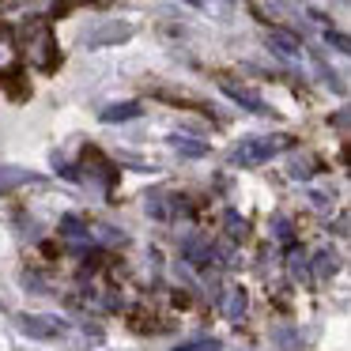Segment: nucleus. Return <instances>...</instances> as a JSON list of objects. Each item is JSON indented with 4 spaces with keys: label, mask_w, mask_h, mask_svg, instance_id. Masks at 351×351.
<instances>
[{
    "label": "nucleus",
    "mask_w": 351,
    "mask_h": 351,
    "mask_svg": "<svg viewBox=\"0 0 351 351\" xmlns=\"http://www.w3.org/2000/svg\"><path fill=\"white\" fill-rule=\"evenodd\" d=\"M295 136H245L242 144L234 147V162L238 167H261L272 155H280L283 147H291Z\"/></svg>",
    "instance_id": "obj_1"
},
{
    "label": "nucleus",
    "mask_w": 351,
    "mask_h": 351,
    "mask_svg": "<svg viewBox=\"0 0 351 351\" xmlns=\"http://www.w3.org/2000/svg\"><path fill=\"white\" fill-rule=\"evenodd\" d=\"M19 332L31 336V340H57V336L64 332L61 317H53V313H19Z\"/></svg>",
    "instance_id": "obj_2"
},
{
    "label": "nucleus",
    "mask_w": 351,
    "mask_h": 351,
    "mask_svg": "<svg viewBox=\"0 0 351 351\" xmlns=\"http://www.w3.org/2000/svg\"><path fill=\"white\" fill-rule=\"evenodd\" d=\"M132 34H136V27L132 23H121V19H110V23L95 27V31H87V49H102V46H117V42H129Z\"/></svg>",
    "instance_id": "obj_3"
},
{
    "label": "nucleus",
    "mask_w": 351,
    "mask_h": 351,
    "mask_svg": "<svg viewBox=\"0 0 351 351\" xmlns=\"http://www.w3.org/2000/svg\"><path fill=\"white\" fill-rule=\"evenodd\" d=\"M53 34H49V27H42L38 31V38L31 42V61L38 64L42 72H57V64H61V57L53 53Z\"/></svg>",
    "instance_id": "obj_4"
},
{
    "label": "nucleus",
    "mask_w": 351,
    "mask_h": 351,
    "mask_svg": "<svg viewBox=\"0 0 351 351\" xmlns=\"http://www.w3.org/2000/svg\"><path fill=\"white\" fill-rule=\"evenodd\" d=\"M223 95H227V99H234L238 106H245L250 110V114H272V110H268V102L261 99L257 91H250V87H238V84H230V80H223Z\"/></svg>",
    "instance_id": "obj_5"
},
{
    "label": "nucleus",
    "mask_w": 351,
    "mask_h": 351,
    "mask_svg": "<svg viewBox=\"0 0 351 351\" xmlns=\"http://www.w3.org/2000/svg\"><path fill=\"white\" fill-rule=\"evenodd\" d=\"M182 253H185V261H189L193 268H204V265H212L215 261V245L212 242H204L200 234H189L182 242Z\"/></svg>",
    "instance_id": "obj_6"
},
{
    "label": "nucleus",
    "mask_w": 351,
    "mask_h": 351,
    "mask_svg": "<svg viewBox=\"0 0 351 351\" xmlns=\"http://www.w3.org/2000/svg\"><path fill=\"white\" fill-rule=\"evenodd\" d=\"M245 306H250V295H245V287H227V295H223L219 310H223V317H227V321H242Z\"/></svg>",
    "instance_id": "obj_7"
},
{
    "label": "nucleus",
    "mask_w": 351,
    "mask_h": 351,
    "mask_svg": "<svg viewBox=\"0 0 351 351\" xmlns=\"http://www.w3.org/2000/svg\"><path fill=\"white\" fill-rule=\"evenodd\" d=\"M140 114H144L140 102H114V106H106L99 114V121L102 125H121V121H132V117H140Z\"/></svg>",
    "instance_id": "obj_8"
},
{
    "label": "nucleus",
    "mask_w": 351,
    "mask_h": 351,
    "mask_svg": "<svg viewBox=\"0 0 351 351\" xmlns=\"http://www.w3.org/2000/svg\"><path fill=\"white\" fill-rule=\"evenodd\" d=\"M268 46H272L280 57H298V53H302V42H298L295 34L280 31V27H272V31H268Z\"/></svg>",
    "instance_id": "obj_9"
},
{
    "label": "nucleus",
    "mask_w": 351,
    "mask_h": 351,
    "mask_svg": "<svg viewBox=\"0 0 351 351\" xmlns=\"http://www.w3.org/2000/svg\"><path fill=\"white\" fill-rule=\"evenodd\" d=\"M27 182H38L31 170L23 167H0V193H12V189H23Z\"/></svg>",
    "instance_id": "obj_10"
},
{
    "label": "nucleus",
    "mask_w": 351,
    "mask_h": 351,
    "mask_svg": "<svg viewBox=\"0 0 351 351\" xmlns=\"http://www.w3.org/2000/svg\"><path fill=\"white\" fill-rule=\"evenodd\" d=\"M313 174H317V159H313V155H295V159H291V167H287L291 182H310Z\"/></svg>",
    "instance_id": "obj_11"
},
{
    "label": "nucleus",
    "mask_w": 351,
    "mask_h": 351,
    "mask_svg": "<svg viewBox=\"0 0 351 351\" xmlns=\"http://www.w3.org/2000/svg\"><path fill=\"white\" fill-rule=\"evenodd\" d=\"M170 147H178L182 155H189V159H200V155H208V144L197 136H185V132H174L170 136Z\"/></svg>",
    "instance_id": "obj_12"
},
{
    "label": "nucleus",
    "mask_w": 351,
    "mask_h": 351,
    "mask_svg": "<svg viewBox=\"0 0 351 351\" xmlns=\"http://www.w3.org/2000/svg\"><path fill=\"white\" fill-rule=\"evenodd\" d=\"M336 268H340V257H336L332 250H317V253H313V276H317V280H328Z\"/></svg>",
    "instance_id": "obj_13"
},
{
    "label": "nucleus",
    "mask_w": 351,
    "mask_h": 351,
    "mask_svg": "<svg viewBox=\"0 0 351 351\" xmlns=\"http://www.w3.org/2000/svg\"><path fill=\"white\" fill-rule=\"evenodd\" d=\"M61 238H69V242H84L87 223L80 219V215H61ZM87 242H91V238H87Z\"/></svg>",
    "instance_id": "obj_14"
},
{
    "label": "nucleus",
    "mask_w": 351,
    "mask_h": 351,
    "mask_svg": "<svg viewBox=\"0 0 351 351\" xmlns=\"http://www.w3.org/2000/svg\"><path fill=\"white\" fill-rule=\"evenodd\" d=\"M144 208H147V215H155V219H170V215H174V208L167 204V193H147L144 197Z\"/></svg>",
    "instance_id": "obj_15"
},
{
    "label": "nucleus",
    "mask_w": 351,
    "mask_h": 351,
    "mask_svg": "<svg viewBox=\"0 0 351 351\" xmlns=\"http://www.w3.org/2000/svg\"><path fill=\"white\" fill-rule=\"evenodd\" d=\"M174 351H219V340L215 336H197V340H182Z\"/></svg>",
    "instance_id": "obj_16"
},
{
    "label": "nucleus",
    "mask_w": 351,
    "mask_h": 351,
    "mask_svg": "<svg viewBox=\"0 0 351 351\" xmlns=\"http://www.w3.org/2000/svg\"><path fill=\"white\" fill-rule=\"evenodd\" d=\"M223 227H227L230 238H245V234H250V223H245L238 212H227V215H223Z\"/></svg>",
    "instance_id": "obj_17"
},
{
    "label": "nucleus",
    "mask_w": 351,
    "mask_h": 351,
    "mask_svg": "<svg viewBox=\"0 0 351 351\" xmlns=\"http://www.w3.org/2000/svg\"><path fill=\"white\" fill-rule=\"evenodd\" d=\"M272 230H276V238H280V242H287L291 250H295V227H291L287 215H276V219H272Z\"/></svg>",
    "instance_id": "obj_18"
},
{
    "label": "nucleus",
    "mask_w": 351,
    "mask_h": 351,
    "mask_svg": "<svg viewBox=\"0 0 351 351\" xmlns=\"http://www.w3.org/2000/svg\"><path fill=\"white\" fill-rule=\"evenodd\" d=\"M87 238H99V242H110V245H117V242L125 245V234H117L114 227H87Z\"/></svg>",
    "instance_id": "obj_19"
},
{
    "label": "nucleus",
    "mask_w": 351,
    "mask_h": 351,
    "mask_svg": "<svg viewBox=\"0 0 351 351\" xmlns=\"http://www.w3.org/2000/svg\"><path fill=\"white\" fill-rule=\"evenodd\" d=\"M291 276H295V280H302L306 272H310V265H306V253L302 250H291Z\"/></svg>",
    "instance_id": "obj_20"
},
{
    "label": "nucleus",
    "mask_w": 351,
    "mask_h": 351,
    "mask_svg": "<svg viewBox=\"0 0 351 351\" xmlns=\"http://www.w3.org/2000/svg\"><path fill=\"white\" fill-rule=\"evenodd\" d=\"M19 80H23V72H19V69L8 72V95H12V99H27V95H31L23 84H19Z\"/></svg>",
    "instance_id": "obj_21"
},
{
    "label": "nucleus",
    "mask_w": 351,
    "mask_h": 351,
    "mask_svg": "<svg viewBox=\"0 0 351 351\" xmlns=\"http://www.w3.org/2000/svg\"><path fill=\"white\" fill-rule=\"evenodd\" d=\"M23 283H27V287H34L38 295H46V280H42L38 272H23Z\"/></svg>",
    "instance_id": "obj_22"
},
{
    "label": "nucleus",
    "mask_w": 351,
    "mask_h": 351,
    "mask_svg": "<svg viewBox=\"0 0 351 351\" xmlns=\"http://www.w3.org/2000/svg\"><path fill=\"white\" fill-rule=\"evenodd\" d=\"M325 42H328V46H336V53H348V38H343V34L328 31V34H325Z\"/></svg>",
    "instance_id": "obj_23"
},
{
    "label": "nucleus",
    "mask_w": 351,
    "mask_h": 351,
    "mask_svg": "<svg viewBox=\"0 0 351 351\" xmlns=\"http://www.w3.org/2000/svg\"><path fill=\"white\" fill-rule=\"evenodd\" d=\"M310 204L317 208V212H325V208H328V193H310Z\"/></svg>",
    "instance_id": "obj_24"
},
{
    "label": "nucleus",
    "mask_w": 351,
    "mask_h": 351,
    "mask_svg": "<svg viewBox=\"0 0 351 351\" xmlns=\"http://www.w3.org/2000/svg\"><path fill=\"white\" fill-rule=\"evenodd\" d=\"M174 306H178V310H185V306H189V295H182V291H178V295H174Z\"/></svg>",
    "instance_id": "obj_25"
}]
</instances>
